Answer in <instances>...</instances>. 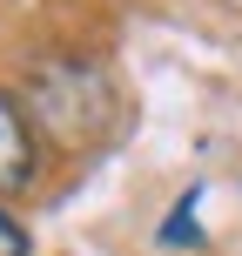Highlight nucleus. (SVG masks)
<instances>
[{"label": "nucleus", "instance_id": "nucleus-4", "mask_svg": "<svg viewBox=\"0 0 242 256\" xmlns=\"http://www.w3.org/2000/svg\"><path fill=\"white\" fill-rule=\"evenodd\" d=\"M0 256H27V230L7 216V209H0Z\"/></svg>", "mask_w": 242, "mask_h": 256}, {"label": "nucleus", "instance_id": "nucleus-3", "mask_svg": "<svg viewBox=\"0 0 242 256\" xmlns=\"http://www.w3.org/2000/svg\"><path fill=\"white\" fill-rule=\"evenodd\" d=\"M195 209H202V189H189V196L175 202V216L162 222V243H168V250H189L195 236H202V230H195Z\"/></svg>", "mask_w": 242, "mask_h": 256}, {"label": "nucleus", "instance_id": "nucleus-2", "mask_svg": "<svg viewBox=\"0 0 242 256\" xmlns=\"http://www.w3.org/2000/svg\"><path fill=\"white\" fill-rule=\"evenodd\" d=\"M27 182H34V122H27V108L0 88V196L27 189Z\"/></svg>", "mask_w": 242, "mask_h": 256}, {"label": "nucleus", "instance_id": "nucleus-1", "mask_svg": "<svg viewBox=\"0 0 242 256\" xmlns=\"http://www.w3.org/2000/svg\"><path fill=\"white\" fill-rule=\"evenodd\" d=\"M34 122H47L61 142H94L108 128V81L101 68L54 61L34 74Z\"/></svg>", "mask_w": 242, "mask_h": 256}]
</instances>
